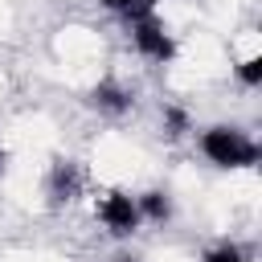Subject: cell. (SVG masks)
Returning a JSON list of instances; mask_svg holds the SVG:
<instances>
[{
	"mask_svg": "<svg viewBox=\"0 0 262 262\" xmlns=\"http://www.w3.org/2000/svg\"><path fill=\"white\" fill-rule=\"evenodd\" d=\"M0 172H4V147H0Z\"/></svg>",
	"mask_w": 262,
	"mask_h": 262,
	"instance_id": "11",
	"label": "cell"
},
{
	"mask_svg": "<svg viewBox=\"0 0 262 262\" xmlns=\"http://www.w3.org/2000/svg\"><path fill=\"white\" fill-rule=\"evenodd\" d=\"M135 205H139V217H143L147 225H168V221L176 217V205H172V196H168L164 188H143V192H135Z\"/></svg>",
	"mask_w": 262,
	"mask_h": 262,
	"instance_id": "6",
	"label": "cell"
},
{
	"mask_svg": "<svg viewBox=\"0 0 262 262\" xmlns=\"http://www.w3.org/2000/svg\"><path fill=\"white\" fill-rule=\"evenodd\" d=\"M94 217L111 237H131L143 225L135 192H127V188H98L94 192Z\"/></svg>",
	"mask_w": 262,
	"mask_h": 262,
	"instance_id": "3",
	"label": "cell"
},
{
	"mask_svg": "<svg viewBox=\"0 0 262 262\" xmlns=\"http://www.w3.org/2000/svg\"><path fill=\"white\" fill-rule=\"evenodd\" d=\"M90 106H94L98 115H111V119H119V115H127V111L135 106V94H131L123 82H115V78H102V82L90 90Z\"/></svg>",
	"mask_w": 262,
	"mask_h": 262,
	"instance_id": "5",
	"label": "cell"
},
{
	"mask_svg": "<svg viewBox=\"0 0 262 262\" xmlns=\"http://www.w3.org/2000/svg\"><path fill=\"white\" fill-rule=\"evenodd\" d=\"M233 78H237L246 90H258V86H262V53H258L254 41H250V49L233 61Z\"/></svg>",
	"mask_w": 262,
	"mask_h": 262,
	"instance_id": "7",
	"label": "cell"
},
{
	"mask_svg": "<svg viewBox=\"0 0 262 262\" xmlns=\"http://www.w3.org/2000/svg\"><path fill=\"white\" fill-rule=\"evenodd\" d=\"M127 37H131L135 53H139L143 61H151V66H172L176 53H180V41H176V33L160 20V12H147V16L127 20Z\"/></svg>",
	"mask_w": 262,
	"mask_h": 262,
	"instance_id": "2",
	"label": "cell"
},
{
	"mask_svg": "<svg viewBox=\"0 0 262 262\" xmlns=\"http://www.w3.org/2000/svg\"><path fill=\"white\" fill-rule=\"evenodd\" d=\"M86 196V168L78 160H53L45 172V205L49 209H70Z\"/></svg>",
	"mask_w": 262,
	"mask_h": 262,
	"instance_id": "4",
	"label": "cell"
},
{
	"mask_svg": "<svg viewBox=\"0 0 262 262\" xmlns=\"http://www.w3.org/2000/svg\"><path fill=\"white\" fill-rule=\"evenodd\" d=\"M160 123H164V135H168V139H180V135H188V131H192L188 111H180V106H172V102L160 111Z\"/></svg>",
	"mask_w": 262,
	"mask_h": 262,
	"instance_id": "9",
	"label": "cell"
},
{
	"mask_svg": "<svg viewBox=\"0 0 262 262\" xmlns=\"http://www.w3.org/2000/svg\"><path fill=\"white\" fill-rule=\"evenodd\" d=\"M111 16H119L123 25L127 20H135V16H147V12H156L160 8V0H98Z\"/></svg>",
	"mask_w": 262,
	"mask_h": 262,
	"instance_id": "8",
	"label": "cell"
},
{
	"mask_svg": "<svg viewBox=\"0 0 262 262\" xmlns=\"http://www.w3.org/2000/svg\"><path fill=\"white\" fill-rule=\"evenodd\" d=\"M115 262H135V258H115Z\"/></svg>",
	"mask_w": 262,
	"mask_h": 262,
	"instance_id": "12",
	"label": "cell"
},
{
	"mask_svg": "<svg viewBox=\"0 0 262 262\" xmlns=\"http://www.w3.org/2000/svg\"><path fill=\"white\" fill-rule=\"evenodd\" d=\"M196 151L221 172H250L262 164V143L237 123H209L196 131Z\"/></svg>",
	"mask_w": 262,
	"mask_h": 262,
	"instance_id": "1",
	"label": "cell"
},
{
	"mask_svg": "<svg viewBox=\"0 0 262 262\" xmlns=\"http://www.w3.org/2000/svg\"><path fill=\"white\" fill-rule=\"evenodd\" d=\"M201 262H250V250L242 242H217L201 254Z\"/></svg>",
	"mask_w": 262,
	"mask_h": 262,
	"instance_id": "10",
	"label": "cell"
}]
</instances>
